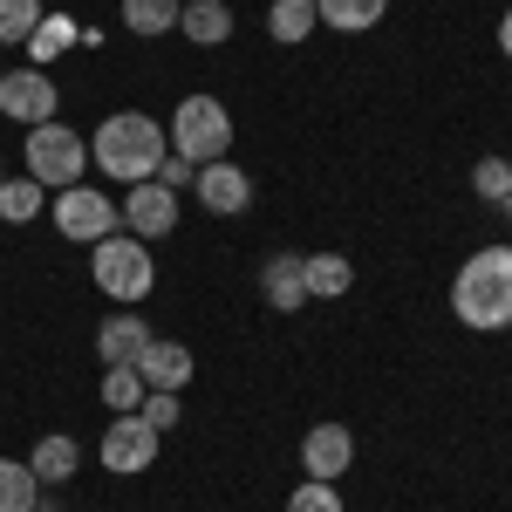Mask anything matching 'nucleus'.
I'll return each instance as SVG.
<instances>
[{"label":"nucleus","instance_id":"f257e3e1","mask_svg":"<svg viewBox=\"0 0 512 512\" xmlns=\"http://www.w3.org/2000/svg\"><path fill=\"white\" fill-rule=\"evenodd\" d=\"M451 315L472 335H499L512 328V246H478L451 280Z\"/></svg>","mask_w":512,"mask_h":512},{"label":"nucleus","instance_id":"f03ea898","mask_svg":"<svg viewBox=\"0 0 512 512\" xmlns=\"http://www.w3.org/2000/svg\"><path fill=\"white\" fill-rule=\"evenodd\" d=\"M89 164H96L103 178H117V185H144V178H158L164 123L144 117V110H117V117H103V123H96V137H89Z\"/></svg>","mask_w":512,"mask_h":512},{"label":"nucleus","instance_id":"7ed1b4c3","mask_svg":"<svg viewBox=\"0 0 512 512\" xmlns=\"http://www.w3.org/2000/svg\"><path fill=\"white\" fill-rule=\"evenodd\" d=\"M89 280L110 294V301H123V308H137L151 287H158V267H151V246L137 233H110L96 239V253H89Z\"/></svg>","mask_w":512,"mask_h":512},{"label":"nucleus","instance_id":"20e7f679","mask_svg":"<svg viewBox=\"0 0 512 512\" xmlns=\"http://www.w3.org/2000/svg\"><path fill=\"white\" fill-rule=\"evenodd\" d=\"M171 151L192 164H219L233 151V110L219 96H178V110H171Z\"/></svg>","mask_w":512,"mask_h":512},{"label":"nucleus","instance_id":"39448f33","mask_svg":"<svg viewBox=\"0 0 512 512\" xmlns=\"http://www.w3.org/2000/svg\"><path fill=\"white\" fill-rule=\"evenodd\" d=\"M21 151H28V178H35L41 192H69L89 171V137H76L69 123H35Z\"/></svg>","mask_w":512,"mask_h":512},{"label":"nucleus","instance_id":"423d86ee","mask_svg":"<svg viewBox=\"0 0 512 512\" xmlns=\"http://www.w3.org/2000/svg\"><path fill=\"white\" fill-rule=\"evenodd\" d=\"M123 226V205H110V192H89V185H69L55 192V233L76 239V246H96Z\"/></svg>","mask_w":512,"mask_h":512},{"label":"nucleus","instance_id":"0eeeda50","mask_svg":"<svg viewBox=\"0 0 512 512\" xmlns=\"http://www.w3.org/2000/svg\"><path fill=\"white\" fill-rule=\"evenodd\" d=\"M117 205H123V226L144 239V246H151V239H171V233H178V192H171V185H158V178L130 185Z\"/></svg>","mask_w":512,"mask_h":512},{"label":"nucleus","instance_id":"6e6552de","mask_svg":"<svg viewBox=\"0 0 512 512\" xmlns=\"http://www.w3.org/2000/svg\"><path fill=\"white\" fill-rule=\"evenodd\" d=\"M158 437H164V431H151L137 410H130V417H110V431H103V465H110L117 478L151 472V458H158Z\"/></svg>","mask_w":512,"mask_h":512},{"label":"nucleus","instance_id":"1a4fd4ad","mask_svg":"<svg viewBox=\"0 0 512 512\" xmlns=\"http://www.w3.org/2000/svg\"><path fill=\"white\" fill-rule=\"evenodd\" d=\"M0 117L14 123H55V76L48 69H7L0 76Z\"/></svg>","mask_w":512,"mask_h":512},{"label":"nucleus","instance_id":"9d476101","mask_svg":"<svg viewBox=\"0 0 512 512\" xmlns=\"http://www.w3.org/2000/svg\"><path fill=\"white\" fill-rule=\"evenodd\" d=\"M192 192H198V205H205V212L239 219V212L253 205V178H246L233 158H219V164H198V185H192Z\"/></svg>","mask_w":512,"mask_h":512},{"label":"nucleus","instance_id":"9b49d317","mask_svg":"<svg viewBox=\"0 0 512 512\" xmlns=\"http://www.w3.org/2000/svg\"><path fill=\"white\" fill-rule=\"evenodd\" d=\"M355 465V437H349V424H315V431L301 437V472L308 478H328V485H335V478L349 472Z\"/></svg>","mask_w":512,"mask_h":512},{"label":"nucleus","instance_id":"f8f14e48","mask_svg":"<svg viewBox=\"0 0 512 512\" xmlns=\"http://www.w3.org/2000/svg\"><path fill=\"white\" fill-rule=\"evenodd\" d=\"M260 294H267L274 315L308 308V253H274V260L260 267Z\"/></svg>","mask_w":512,"mask_h":512},{"label":"nucleus","instance_id":"ddd939ff","mask_svg":"<svg viewBox=\"0 0 512 512\" xmlns=\"http://www.w3.org/2000/svg\"><path fill=\"white\" fill-rule=\"evenodd\" d=\"M158 335H151V321L144 315H110L96 328V355H103V369H137V355L151 349Z\"/></svg>","mask_w":512,"mask_h":512},{"label":"nucleus","instance_id":"4468645a","mask_svg":"<svg viewBox=\"0 0 512 512\" xmlns=\"http://www.w3.org/2000/svg\"><path fill=\"white\" fill-rule=\"evenodd\" d=\"M192 349L185 342H151V349L137 355V376H144V390H164V396H178L185 383H192Z\"/></svg>","mask_w":512,"mask_h":512},{"label":"nucleus","instance_id":"2eb2a0df","mask_svg":"<svg viewBox=\"0 0 512 512\" xmlns=\"http://www.w3.org/2000/svg\"><path fill=\"white\" fill-rule=\"evenodd\" d=\"M178 35L198 41V48H219V41H233V7H226V0H185V14H178Z\"/></svg>","mask_w":512,"mask_h":512},{"label":"nucleus","instance_id":"dca6fc26","mask_svg":"<svg viewBox=\"0 0 512 512\" xmlns=\"http://www.w3.org/2000/svg\"><path fill=\"white\" fill-rule=\"evenodd\" d=\"M76 465H82V444L76 437H41L35 451H28V472L41 478V485H69V478H76Z\"/></svg>","mask_w":512,"mask_h":512},{"label":"nucleus","instance_id":"f3484780","mask_svg":"<svg viewBox=\"0 0 512 512\" xmlns=\"http://www.w3.org/2000/svg\"><path fill=\"white\" fill-rule=\"evenodd\" d=\"M383 14H390V0H315V21L335 35H369Z\"/></svg>","mask_w":512,"mask_h":512},{"label":"nucleus","instance_id":"a211bd4d","mask_svg":"<svg viewBox=\"0 0 512 512\" xmlns=\"http://www.w3.org/2000/svg\"><path fill=\"white\" fill-rule=\"evenodd\" d=\"M76 41H82V28L69 21V14H41L35 35L21 41V48H28V69H48V62H55V55H69Z\"/></svg>","mask_w":512,"mask_h":512},{"label":"nucleus","instance_id":"6ab92c4d","mask_svg":"<svg viewBox=\"0 0 512 512\" xmlns=\"http://www.w3.org/2000/svg\"><path fill=\"white\" fill-rule=\"evenodd\" d=\"M178 14H185V0H123V28L144 41H164L178 28Z\"/></svg>","mask_w":512,"mask_h":512},{"label":"nucleus","instance_id":"aec40b11","mask_svg":"<svg viewBox=\"0 0 512 512\" xmlns=\"http://www.w3.org/2000/svg\"><path fill=\"white\" fill-rule=\"evenodd\" d=\"M41 492L48 485L28 472V458H0V512H35Z\"/></svg>","mask_w":512,"mask_h":512},{"label":"nucleus","instance_id":"412c9836","mask_svg":"<svg viewBox=\"0 0 512 512\" xmlns=\"http://www.w3.org/2000/svg\"><path fill=\"white\" fill-rule=\"evenodd\" d=\"M355 287V267L342 253H308V301H335Z\"/></svg>","mask_w":512,"mask_h":512},{"label":"nucleus","instance_id":"4be33fe9","mask_svg":"<svg viewBox=\"0 0 512 512\" xmlns=\"http://www.w3.org/2000/svg\"><path fill=\"white\" fill-rule=\"evenodd\" d=\"M315 28H321V21H315V0H274V7H267V35L287 41V48H294V41H308Z\"/></svg>","mask_w":512,"mask_h":512},{"label":"nucleus","instance_id":"5701e85b","mask_svg":"<svg viewBox=\"0 0 512 512\" xmlns=\"http://www.w3.org/2000/svg\"><path fill=\"white\" fill-rule=\"evenodd\" d=\"M41 205H48V192H41L35 178H0V219H7V226L41 219Z\"/></svg>","mask_w":512,"mask_h":512},{"label":"nucleus","instance_id":"b1692460","mask_svg":"<svg viewBox=\"0 0 512 512\" xmlns=\"http://www.w3.org/2000/svg\"><path fill=\"white\" fill-rule=\"evenodd\" d=\"M144 376L137 369H103V410L110 417H130V410H144Z\"/></svg>","mask_w":512,"mask_h":512},{"label":"nucleus","instance_id":"393cba45","mask_svg":"<svg viewBox=\"0 0 512 512\" xmlns=\"http://www.w3.org/2000/svg\"><path fill=\"white\" fill-rule=\"evenodd\" d=\"M472 192L485 198V205H506V192H512V158H478V171H472Z\"/></svg>","mask_w":512,"mask_h":512},{"label":"nucleus","instance_id":"a878e982","mask_svg":"<svg viewBox=\"0 0 512 512\" xmlns=\"http://www.w3.org/2000/svg\"><path fill=\"white\" fill-rule=\"evenodd\" d=\"M287 512H349V506H342V492H335L328 478H301L294 499H287Z\"/></svg>","mask_w":512,"mask_h":512},{"label":"nucleus","instance_id":"bb28decb","mask_svg":"<svg viewBox=\"0 0 512 512\" xmlns=\"http://www.w3.org/2000/svg\"><path fill=\"white\" fill-rule=\"evenodd\" d=\"M35 21H41V0H0V41H21L35 35Z\"/></svg>","mask_w":512,"mask_h":512},{"label":"nucleus","instance_id":"cd10ccee","mask_svg":"<svg viewBox=\"0 0 512 512\" xmlns=\"http://www.w3.org/2000/svg\"><path fill=\"white\" fill-rule=\"evenodd\" d=\"M158 185H171V192H192V185H198V164H192V158H178V151H164Z\"/></svg>","mask_w":512,"mask_h":512},{"label":"nucleus","instance_id":"c85d7f7f","mask_svg":"<svg viewBox=\"0 0 512 512\" xmlns=\"http://www.w3.org/2000/svg\"><path fill=\"white\" fill-rule=\"evenodd\" d=\"M137 417H144V424H151V431H171V424H178V396L151 390V396H144V410H137Z\"/></svg>","mask_w":512,"mask_h":512},{"label":"nucleus","instance_id":"c756f323","mask_svg":"<svg viewBox=\"0 0 512 512\" xmlns=\"http://www.w3.org/2000/svg\"><path fill=\"white\" fill-rule=\"evenodd\" d=\"M499 48H506V62H512V7L499 14Z\"/></svg>","mask_w":512,"mask_h":512},{"label":"nucleus","instance_id":"7c9ffc66","mask_svg":"<svg viewBox=\"0 0 512 512\" xmlns=\"http://www.w3.org/2000/svg\"><path fill=\"white\" fill-rule=\"evenodd\" d=\"M506 219H512V192H506Z\"/></svg>","mask_w":512,"mask_h":512},{"label":"nucleus","instance_id":"2f4dec72","mask_svg":"<svg viewBox=\"0 0 512 512\" xmlns=\"http://www.w3.org/2000/svg\"><path fill=\"white\" fill-rule=\"evenodd\" d=\"M0 178H7V171H0Z\"/></svg>","mask_w":512,"mask_h":512}]
</instances>
